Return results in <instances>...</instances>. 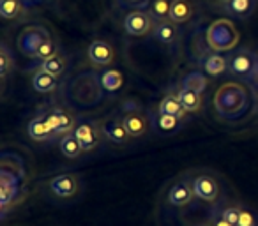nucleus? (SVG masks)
Segmentation results:
<instances>
[{
    "label": "nucleus",
    "mask_w": 258,
    "mask_h": 226,
    "mask_svg": "<svg viewBox=\"0 0 258 226\" xmlns=\"http://www.w3.org/2000/svg\"><path fill=\"white\" fill-rule=\"evenodd\" d=\"M27 131H29V136L32 138L34 141H46L55 136V129L51 127V124L48 122L46 115L36 117V119L30 120Z\"/></svg>",
    "instance_id": "nucleus-14"
},
{
    "label": "nucleus",
    "mask_w": 258,
    "mask_h": 226,
    "mask_svg": "<svg viewBox=\"0 0 258 226\" xmlns=\"http://www.w3.org/2000/svg\"><path fill=\"white\" fill-rule=\"evenodd\" d=\"M159 113H165V115H173V117H179V119H184L186 115V108L180 104L179 97L177 96H166L161 99L159 103Z\"/></svg>",
    "instance_id": "nucleus-18"
},
{
    "label": "nucleus",
    "mask_w": 258,
    "mask_h": 226,
    "mask_svg": "<svg viewBox=\"0 0 258 226\" xmlns=\"http://www.w3.org/2000/svg\"><path fill=\"white\" fill-rule=\"evenodd\" d=\"M230 72L235 76H247L254 67V55L249 50L242 48V50H237L235 53L230 55L228 60Z\"/></svg>",
    "instance_id": "nucleus-12"
},
{
    "label": "nucleus",
    "mask_w": 258,
    "mask_h": 226,
    "mask_svg": "<svg viewBox=\"0 0 258 226\" xmlns=\"http://www.w3.org/2000/svg\"><path fill=\"white\" fill-rule=\"evenodd\" d=\"M249 94L240 83H223L214 94V106L223 119H237L247 110Z\"/></svg>",
    "instance_id": "nucleus-1"
},
{
    "label": "nucleus",
    "mask_w": 258,
    "mask_h": 226,
    "mask_svg": "<svg viewBox=\"0 0 258 226\" xmlns=\"http://www.w3.org/2000/svg\"><path fill=\"white\" fill-rule=\"evenodd\" d=\"M182 87H186V89H191V90H195V92L202 94L205 89H207V78H205L200 71H193V72H189L186 78H184Z\"/></svg>",
    "instance_id": "nucleus-28"
},
{
    "label": "nucleus",
    "mask_w": 258,
    "mask_h": 226,
    "mask_svg": "<svg viewBox=\"0 0 258 226\" xmlns=\"http://www.w3.org/2000/svg\"><path fill=\"white\" fill-rule=\"evenodd\" d=\"M78 141L82 143L83 152L94 150V148L99 145V127H97L96 122H90V120H85V122L76 124L75 131H73Z\"/></svg>",
    "instance_id": "nucleus-9"
},
{
    "label": "nucleus",
    "mask_w": 258,
    "mask_h": 226,
    "mask_svg": "<svg viewBox=\"0 0 258 226\" xmlns=\"http://www.w3.org/2000/svg\"><path fill=\"white\" fill-rule=\"evenodd\" d=\"M219 215L225 219L228 224L239 226V215H240V207H223L219 210Z\"/></svg>",
    "instance_id": "nucleus-30"
},
{
    "label": "nucleus",
    "mask_w": 258,
    "mask_h": 226,
    "mask_svg": "<svg viewBox=\"0 0 258 226\" xmlns=\"http://www.w3.org/2000/svg\"><path fill=\"white\" fill-rule=\"evenodd\" d=\"M60 150L66 158L76 159L83 152V148H82V143L78 141V138H76L73 133H69L60 138Z\"/></svg>",
    "instance_id": "nucleus-21"
},
{
    "label": "nucleus",
    "mask_w": 258,
    "mask_h": 226,
    "mask_svg": "<svg viewBox=\"0 0 258 226\" xmlns=\"http://www.w3.org/2000/svg\"><path fill=\"white\" fill-rule=\"evenodd\" d=\"M48 39H51V37H50V32H48L44 27L30 25L20 32L18 39H16V44H18V50L22 55H25V57H29V58H36L41 46H43Z\"/></svg>",
    "instance_id": "nucleus-3"
},
{
    "label": "nucleus",
    "mask_w": 258,
    "mask_h": 226,
    "mask_svg": "<svg viewBox=\"0 0 258 226\" xmlns=\"http://www.w3.org/2000/svg\"><path fill=\"white\" fill-rule=\"evenodd\" d=\"M239 37H240L239 30H237L235 25L226 18H219V20H216V22H212L207 29V34H205L207 44L214 51L232 50V48H235L237 43H239Z\"/></svg>",
    "instance_id": "nucleus-2"
},
{
    "label": "nucleus",
    "mask_w": 258,
    "mask_h": 226,
    "mask_svg": "<svg viewBox=\"0 0 258 226\" xmlns=\"http://www.w3.org/2000/svg\"><path fill=\"white\" fill-rule=\"evenodd\" d=\"M193 182V191L195 196L202 201H207V203H212V201L218 200L219 196V184L216 182L214 177L211 175H197L195 179H191Z\"/></svg>",
    "instance_id": "nucleus-7"
},
{
    "label": "nucleus",
    "mask_w": 258,
    "mask_h": 226,
    "mask_svg": "<svg viewBox=\"0 0 258 226\" xmlns=\"http://www.w3.org/2000/svg\"><path fill=\"white\" fill-rule=\"evenodd\" d=\"M221 2H226V4H228V2H230V0H221Z\"/></svg>",
    "instance_id": "nucleus-35"
},
{
    "label": "nucleus",
    "mask_w": 258,
    "mask_h": 226,
    "mask_svg": "<svg viewBox=\"0 0 258 226\" xmlns=\"http://www.w3.org/2000/svg\"><path fill=\"white\" fill-rule=\"evenodd\" d=\"M101 133L104 134L108 141L111 143H117V145H124L127 143L129 140V133L125 131L124 124H122L120 119L117 117H108L101 122Z\"/></svg>",
    "instance_id": "nucleus-11"
},
{
    "label": "nucleus",
    "mask_w": 258,
    "mask_h": 226,
    "mask_svg": "<svg viewBox=\"0 0 258 226\" xmlns=\"http://www.w3.org/2000/svg\"><path fill=\"white\" fill-rule=\"evenodd\" d=\"M226 65H228L226 58L218 53L209 55L204 62V69L207 71V74H211V76H218V74H221V72H225Z\"/></svg>",
    "instance_id": "nucleus-26"
},
{
    "label": "nucleus",
    "mask_w": 258,
    "mask_h": 226,
    "mask_svg": "<svg viewBox=\"0 0 258 226\" xmlns=\"http://www.w3.org/2000/svg\"><path fill=\"white\" fill-rule=\"evenodd\" d=\"M195 191H193V182L189 179L177 180L172 187H170L168 194H166V201L173 207H187L191 201L195 200Z\"/></svg>",
    "instance_id": "nucleus-6"
},
{
    "label": "nucleus",
    "mask_w": 258,
    "mask_h": 226,
    "mask_svg": "<svg viewBox=\"0 0 258 226\" xmlns=\"http://www.w3.org/2000/svg\"><path fill=\"white\" fill-rule=\"evenodd\" d=\"M87 55H89V60L92 62L94 65H97V67H106L115 58L113 48H111L106 41H101V39H96L89 44Z\"/></svg>",
    "instance_id": "nucleus-10"
},
{
    "label": "nucleus",
    "mask_w": 258,
    "mask_h": 226,
    "mask_svg": "<svg viewBox=\"0 0 258 226\" xmlns=\"http://www.w3.org/2000/svg\"><path fill=\"white\" fill-rule=\"evenodd\" d=\"M125 2H129V4H135V2H142V0H125Z\"/></svg>",
    "instance_id": "nucleus-34"
},
{
    "label": "nucleus",
    "mask_w": 258,
    "mask_h": 226,
    "mask_svg": "<svg viewBox=\"0 0 258 226\" xmlns=\"http://www.w3.org/2000/svg\"><path fill=\"white\" fill-rule=\"evenodd\" d=\"M55 53H57V44H55L53 39H48L46 43H44L43 46H41V50H39V53H37L36 58L46 60L48 57H51V55H55Z\"/></svg>",
    "instance_id": "nucleus-31"
},
{
    "label": "nucleus",
    "mask_w": 258,
    "mask_h": 226,
    "mask_svg": "<svg viewBox=\"0 0 258 226\" xmlns=\"http://www.w3.org/2000/svg\"><path fill=\"white\" fill-rule=\"evenodd\" d=\"M99 80H101V87H103L106 92H117V90H120L122 85H124V76H122L120 71H115V69L103 71Z\"/></svg>",
    "instance_id": "nucleus-19"
},
{
    "label": "nucleus",
    "mask_w": 258,
    "mask_h": 226,
    "mask_svg": "<svg viewBox=\"0 0 258 226\" xmlns=\"http://www.w3.org/2000/svg\"><path fill=\"white\" fill-rule=\"evenodd\" d=\"M66 65H68V64H66V58L62 57L60 53H55V55H51V57H48L46 60H43L41 69L58 78V76L66 71Z\"/></svg>",
    "instance_id": "nucleus-25"
},
{
    "label": "nucleus",
    "mask_w": 258,
    "mask_h": 226,
    "mask_svg": "<svg viewBox=\"0 0 258 226\" xmlns=\"http://www.w3.org/2000/svg\"><path fill=\"white\" fill-rule=\"evenodd\" d=\"M50 191L55 194L57 198H73L76 193H78V187H80V182H78V177L75 173H60V175L53 177L48 184Z\"/></svg>",
    "instance_id": "nucleus-5"
},
{
    "label": "nucleus",
    "mask_w": 258,
    "mask_h": 226,
    "mask_svg": "<svg viewBox=\"0 0 258 226\" xmlns=\"http://www.w3.org/2000/svg\"><path fill=\"white\" fill-rule=\"evenodd\" d=\"M32 87L37 90V92H41V94L53 92V90L58 87L57 76H53V74H50V72L39 69V71H37L36 74L32 76Z\"/></svg>",
    "instance_id": "nucleus-17"
},
{
    "label": "nucleus",
    "mask_w": 258,
    "mask_h": 226,
    "mask_svg": "<svg viewBox=\"0 0 258 226\" xmlns=\"http://www.w3.org/2000/svg\"><path fill=\"white\" fill-rule=\"evenodd\" d=\"M207 226H232V224H228V222H226L225 219L219 215V210H218V212H214L211 217H209Z\"/></svg>",
    "instance_id": "nucleus-33"
},
{
    "label": "nucleus",
    "mask_w": 258,
    "mask_h": 226,
    "mask_svg": "<svg viewBox=\"0 0 258 226\" xmlns=\"http://www.w3.org/2000/svg\"><path fill=\"white\" fill-rule=\"evenodd\" d=\"M48 119V122L51 124V127L55 129V136H66V134L73 133L76 127L75 119H73L71 113L64 110V108H53L48 113H44Z\"/></svg>",
    "instance_id": "nucleus-8"
},
{
    "label": "nucleus",
    "mask_w": 258,
    "mask_h": 226,
    "mask_svg": "<svg viewBox=\"0 0 258 226\" xmlns=\"http://www.w3.org/2000/svg\"><path fill=\"white\" fill-rule=\"evenodd\" d=\"M13 65H15V62H13L8 46H6V44H0V76L6 78V76L9 74V71H11Z\"/></svg>",
    "instance_id": "nucleus-29"
},
{
    "label": "nucleus",
    "mask_w": 258,
    "mask_h": 226,
    "mask_svg": "<svg viewBox=\"0 0 258 226\" xmlns=\"http://www.w3.org/2000/svg\"><path fill=\"white\" fill-rule=\"evenodd\" d=\"M23 11V0H0V15L4 20H16Z\"/></svg>",
    "instance_id": "nucleus-24"
},
{
    "label": "nucleus",
    "mask_w": 258,
    "mask_h": 226,
    "mask_svg": "<svg viewBox=\"0 0 258 226\" xmlns=\"http://www.w3.org/2000/svg\"><path fill=\"white\" fill-rule=\"evenodd\" d=\"M172 2L173 0H152L151 2V16L152 20L161 22H168L170 11H172Z\"/></svg>",
    "instance_id": "nucleus-22"
},
{
    "label": "nucleus",
    "mask_w": 258,
    "mask_h": 226,
    "mask_svg": "<svg viewBox=\"0 0 258 226\" xmlns=\"http://www.w3.org/2000/svg\"><path fill=\"white\" fill-rule=\"evenodd\" d=\"M193 4L189 0H173L172 11H170V20L173 23H186L193 18Z\"/></svg>",
    "instance_id": "nucleus-15"
},
{
    "label": "nucleus",
    "mask_w": 258,
    "mask_h": 226,
    "mask_svg": "<svg viewBox=\"0 0 258 226\" xmlns=\"http://www.w3.org/2000/svg\"><path fill=\"white\" fill-rule=\"evenodd\" d=\"M122 124H124L125 131L129 133L131 138H140L147 133L149 126H147V119L144 117V113L140 111V108L131 111H125L124 119H122Z\"/></svg>",
    "instance_id": "nucleus-13"
},
{
    "label": "nucleus",
    "mask_w": 258,
    "mask_h": 226,
    "mask_svg": "<svg viewBox=\"0 0 258 226\" xmlns=\"http://www.w3.org/2000/svg\"><path fill=\"white\" fill-rule=\"evenodd\" d=\"M177 97H179L180 104L186 108V111H198L202 108V94L195 92V90L182 87L177 92Z\"/></svg>",
    "instance_id": "nucleus-20"
},
{
    "label": "nucleus",
    "mask_w": 258,
    "mask_h": 226,
    "mask_svg": "<svg viewBox=\"0 0 258 226\" xmlns=\"http://www.w3.org/2000/svg\"><path fill=\"white\" fill-rule=\"evenodd\" d=\"M152 29V16L145 11H131L124 18V30L129 36L142 37Z\"/></svg>",
    "instance_id": "nucleus-4"
},
{
    "label": "nucleus",
    "mask_w": 258,
    "mask_h": 226,
    "mask_svg": "<svg viewBox=\"0 0 258 226\" xmlns=\"http://www.w3.org/2000/svg\"><path fill=\"white\" fill-rule=\"evenodd\" d=\"M177 36H179V29H177V23H173L172 20L158 23V25H156V29H154L156 41H159L161 44L175 43Z\"/></svg>",
    "instance_id": "nucleus-16"
},
{
    "label": "nucleus",
    "mask_w": 258,
    "mask_h": 226,
    "mask_svg": "<svg viewBox=\"0 0 258 226\" xmlns=\"http://www.w3.org/2000/svg\"><path fill=\"white\" fill-rule=\"evenodd\" d=\"M180 120L179 117L173 115H165V113H158L156 115V127H158L161 133H173L180 127Z\"/></svg>",
    "instance_id": "nucleus-27"
},
{
    "label": "nucleus",
    "mask_w": 258,
    "mask_h": 226,
    "mask_svg": "<svg viewBox=\"0 0 258 226\" xmlns=\"http://www.w3.org/2000/svg\"><path fill=\"white\" fill-rule=\"evenodd\" d=\"M239 226H256V217L253 215V212L247 210V208H242V207H240Z\"/></svg>",
    "instance_id": "nucleus-32"
},
{
    "label": "nucleus",
    "mask_w": 258,
    "mask_h": 226,
    "mask_svg": "<svg viewBox=\"0 0 258 226\" xmlns=\"http://www.w3.org/2000/svg\"><path fill=\"white\" fill-rule=\"evenodd\" d=\"M226 8L237 18H247L254 9V0H230Z\"/></svg>",
    "instance_id": "nucleus-23"
}]
</instances>
